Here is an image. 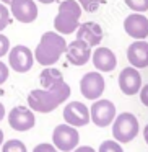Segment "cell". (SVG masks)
<instances>
[{
	"instance_id": "6da1fadb",
	"label": "cell",
	"mask_w": 148,
	"mask_h": 152,
	"mask_svg": "<svg viewBox=\"0 0 148 152\" xmlns=\"http://www.w3.org/2000/svg\"><path fill=\"white\" fill-rule=\"evenodd\" d=\"M72 95L70 85L64 80L62 83L52 87V88H34L28 93V106L34 113H47L54 111L57 106L65 103Z\"/></svg>"
},
{
	"instance_id": "7a4b0ae2",
	"label": "cell",
	"mask_w": 148,
	"mask_h": 152,
	"mask_svg": "<svg viewBox=\"0 0 148 152\" xmlns=\"http://www.w3.org/2000/svg\"><path fill=\"white\" fill-rule=\"evenodd\" d=\"M67 51V41L62 34L57 31H46L41 36L34 53V61L41 64L43 67H52L57 64V61L65 54Z\"/></svg>"
},
{
	"instance_id": "3957f363",
	"label": "cell",
	"mask_w": 148,
	"mask_h": 152,
	"mask_svg": "<svg viewBox=\"0 0 148 152\" xmlns=\"http://www.w3.org/2000/svg\"><path fill=\"white\" fill-rule=\"evenodd\" d=\"M83 8L77 0H64L59 4V12L54 18V28L59 34H73L80 26Z\"/></svg>"
},
{
	"instance_id": "277c9868",
	"label": "cell",
	"mask_w": 148,
	"mask_h": 152,
	"mask_svg": "<svg viewBox=\"0 0 148 152\" xmlns=\"http://www.w3.org/2000/svg\"><path fill=\"white\" fill-rule=\"evenodd\" d=\"M138 131H140L138 119L130 111L121 113L112 121V136H114V141L121 142V144H127V142L134 141L137 137Z\"/></svg>"
},
{
	"instance_id": "5b68a950",
	"label": "cell",
	"mask_w": 148,
	"mask_h": 152,
	"mask_svg": "<svg viewBox=\"0 0 148 152\" xmlns=\"http://www.w3.org/2000/svg\"><path fill=\"white\" fill-rule=\"evenodd\" d=\"M80 142V132L77 128L67 124H57L52 131V144L60 152H72L78 147Z\"/></svg>"
},
{
	"instance_id": "8992f818",
	"label": "cell",
	"mask_w": 148,
	"mask_h": 152,
	"mask_svg": "<svg viewBox=\"0 0 148 152\" xmlns=\"http://www.w3.org/2000/svg\"><path fill=\"white\" fill-rule=\"evenodd\" d=\"M117 116L116 111V105L108 98H98L93 102L91 108H90V118L91 123L98 128H108L112 124V121Z\"/></svg>"
},
{
	"instance_id": "52a82bcc",
	"label": "cell",
	"mask_w": 148,
	"mask_h": 152,
	"mask_svg": "<svg viewBox=\"0 0 148 152\" xmlns=\"http://www.w3.org/2000/svg\"><path fill=\"white\" fill-rule=\"evenodd\" d=\"M8 67L18 74H26L34 66V53L25 44H17L8 51Z\"/></svg>"
},
{
	"instance_id": "ba28073f",
	"label": "cell",
	"mask_w": 148,
	"mask_h": 152,
	"mask_svg": "<svg viewBox=\"0 0 148 152\" xmlns=\"http://www.w3.org/2000/svg\"><path fill=\"white\" fill-rule=\"evenodd\" d=\"M104 88H106L104 77L98 70L86 72L82 77V80H80V93L86 100H93L95 102V100L101 98V95L104 93Z\"/></svg>"
},
{
	"instance_id": "9c48e42d",
	"label": "cell",
	"mask_w": 148,
	"mask_h": 152,
	"mask_svg": "<svg viewBox=\"0 0 148 152\" xmlns=\"http://www.w3.org/2000/svg\"><path fill=\"white\" fill-rule=\"evenodd\" d=\"M8 124L13 131L18 132H26L30 129L34 128L36 124V116L34 111L28 106H13V108L8 111Z\"/></svg>"
},
{
	"instance_id": "30bf717a",
	"label": "cell",
	"mask_w": 148,
	"mask_h": 152,
	"mask_svg": "<svg viewBox=\"0 0 148 152\" xmlns=\"http://www.w3.org/2000/svg\"><path fill=\"white\" fill-rule=\"evenodd\" d=\"M64 121L73 128H83L86 126L91 118H90V108L82 102H69L64 108Z\"/></svg>"
},
{
	"instance_id": "8fae6325",
	"label": "cell",
	"mask_w": 148,
	"mask_h": 152,
	"mask_svg": "<svg viewBox=\"0 0 148 152\" xmlns=\"http://www.w3.org/2000/svg\"><path fill=\"white\" fill-rule=\"evenodd\" d=\"M8 7H10V13L13 15L15 20L23 25H30L36 21L38 13H39L34 0H12Z\"/></svg>"
},
{
	"instance_id": "7c38bea8",
	"label": "cell",
	"mask_w": 148,
	"mask_h": 152,
	"mask_svg": "<svg viewBox=\"0 0 148 152\" xmlns=\"http://www.w3.org/2000/svg\"><path fill=\"white\" fill-rule=\"evenodd\" d=\"M124 31L134 39L148 38V17L143 13H130L124 20Z\"/></svg>"
},
{
	"instance_id": "4fadbf2b",
	"label": "cell",
	"mask_w": 148,
	"mask_h": 152,
	"mask_svg": "<svg viewBox=\"0 0 148 152\" xmlns=\"http://www.w3.org/2000/svg\"><path fill=\"white\" fill-rule=\"evenodd\" d=\"M119 88L124 95L132 96L140 92L142 88V75L135 67H124L119 74Z\"/></svg>"
},
{
	"instance_id": "5bb4252c",
	"label": "cell",
	"mask_w": 148,
	"mask_h": 152,
	"mask_svg": "<svg viewBox=\"0 0 148 152\" xmlns=\"http://www.w3.org/2000/svg\"><path fill=\"white\" fill-rule=\"evenodd\" d=\"M91 54H93V48L88 46L85 41L75 39L70 44H67L65 56H67V61H69L72 66H77V67L85 66V64L91 59Z\"/></svg>"
},
{
	"instance_id": "9a60e30c",
	"label": "cell",
	"mask_w": 148,
	"mask_h": 152,
	"mask_svg": "<svg viewBox=\"0 0 148 152\" xmlns=\"http://www.w3.org/2000/svg\"><path fill=\"white\" fill-rule=\"evenodd\" d=\"M75 34H77V39L85 41L91 48H98L103 41V36H104L103 28L96 21H83V23H80Z\"/></svg>"
},
{
	"instance_id": "2e32d148",
	"label": "cell",
	"mask_w": 148,
	"mask_h": 152,
	"mask_svg": "<svg viewBox=\"0 0 148 152\" xmlns=\"http://www.w3.org/2000/svg\"><path fill=\"white\" fill-rule=\"evenodd\" d=\"M91 62L98 72H112L117 67V57L109 48L98 46L91 54Z\"/></svg>"
},
{
	"instance_id": "e0dca14e",
	"label": "cell",
	"mask_w": 148,
	"mask_h": 152,
	"mask_svg": "<svg viewBox=\"0 0 148 152\" xmlns=\"http://www.w3.org/2000/svg\"><path fill=\"white\" fill-rule=\"evenodd\" d=\"M127 61L135 69L148 67V41L137 39L127 48Z\"/></svg>"
},
{
	"instance_id": "ac0fdd59",
	"label": "cell",
	"mask_w": 148,
	"mask_h": 152,
	"mask_svg": "<svg viewBox=\"0 0 148 152\" xmlns=\"http://www.w3.org/2000/svg\"><path fill=\"white\" fill-rule=\"evenodd\" d=\"M64 82V75L59 69H54V67H46V69L41 70L39 74V83L43 88H52V87L59 85Z\"/></svg>"
},
{
	"instance_id": "d6986e66",
	"label": "cell",
	"mask_w": 148,
	"mask_h": 152,
	"mask_svg": "<svg viewBox=\"0 0 148 152\" xmlns=\"http://www.w3.org/2000/svg\"><path fill=\"white\" fill-rule=\"evenodd\" d=\"M2 152H28V149L20 139H8L2 144Z\"/></svg>"
},
{
	"instance_id": "ffe728a7",
	"label": "cell",
	"mask_w": 148,
	"mask_h": 152,
	"mask_svg": "<svg viewBox=\"0 0 148 152\" xmlns=\"http://www.w3.org/2000/svg\"><path fill=\"white\" fill-rule=\"evenodd\" d=\"M98 152H124V149H122L121 142L114 141V139H108V141H103L99 144Z\"/></svg>"
},
{
	"instance_id": "44dd1931",
	"label": "cell",
	"mask_w": 148,
	"mask_h": 152,
	"mask_svg": "<svg viewBox=\"0 0 148 152\" xmlns=\"http://www.w3.org/2000/svg\"><path fill=\"white\" fill-rule=\"evenodd\" d=\"M124 2L135 13H147L148 12V0H124Z\"/></svg>"
},
{
	"instance_id": "7402d4cb",
	"label": "cell",
	"mask_w": 148,
	"mask_h": 152,
	"mask_svg": "<svg viewBox=\"0 0 148 152\" xmlns=\"http://www.w3.org/2000/svg\"><path fill=\"white\" fill-rule=\"evenodd\" d=\"M10 15H12L10 8H8L5 4L0 2V33L8 26V23H10Z\"/></svg>"
},
{
	"instance_id": "603a6c76",
	"label": "cell",
	"mask_w": 148,
	"mask_h": 152,
	"mask_svg": "<svg viewBox=\"0 0 148 152\" xmlns=\"http://www.w3.org/2000/svg\"><path fill=\"white\" fill-rule=\"evenodd\" d=\"M80 5H82V8L85 12H88V13H93V12L98 10L99 4H101V0H77Z\"/></svg>"
},
{
	"instance_id": "cb8c5ba5",
	"label": "cell",
	"mask_w": 148,
	"mask_h": 152,
	"mask_svg": "<svg viewBox=\"0 0 148 152\" xmlns=\"http://www.w3.org/2000/svg\"><path fill=\"white\" fill-rule=\"evenodd\" d=\"M10 48H12L10 46V39H8L4 33H0V59L7 56L8 51H10Z\"/></svg>"
},
{
	"instance_id": "d4e9b609",
	"label": "cell",
	"mask_w": 148,
	"mask_h": 152,
	"mask_svg": "<svg viewBox=\"0 0 148 152\" xmlns=\"http://www.w3.org/2000/svg\"><path fill=\"white\" fill-rule=\"evenodd\" d=\"M56 151H57L56 145L51 144V142H41L33 149V152H56Z\"/></svg>"
},
{
	"instance_id": "484cf974",
	"label": "cell",
	"mask_w": 148,
	"mask_h": 152,
	"mask_svg": "<svg viewBox=\"0 0 148 152\" xmlns=\"http://www.w3.org/2000/svg\"><path fill=\"white\" fill-rule=\"evenodd\" d=\"M8 75H10V67H8L5 62L0 61V85H4V83L7 82Z\"/></svg>"
},
{
	"instance_id": "4316f807",
	"label": "cell",
	"mask_w": 148,
	"mask_h": 152,
	"mask_svg": "<svg viewBox=\"0 0 148 152\" xmlns=\"http://www.w3.org/2000/svg\"><path fill=\"white\" fill-rule=\"evenodd\" d=\"M138 93H140V102L148 108V83L147 85H142V88H140Z\"/></svg>"
},
{
	"instance_id": "83f0119b",
	"label": "cell",
	"mask_w": 148,
	"mask_h": 152,
	"mask_svg": "<svg viewBox=\"0 0 148 152\" xmlns=\"http://www.w3.org/2000/svg\"><path fill=\"white\" fill-rule=\"evenodd\" d=\"M72 152H96L91 145H78L77 149H73Z\"/></svg>"
},
{
	"instance_id": "f1b7e54d",
	"label": "cell",
	"mask_w": 148,
	"mask_h": 152,
	"mask_svg": "<svg viewBox=\"0 0 148 152\" xmlns=\"http://www.w3.org/2000/svg\"><path fill=\"white\" fill-rule=\"evenodd\" d=\"M4 118H5V106L0 102V121H4Z\"/></svg>"
},
{
	"instance_id": "f546056e",
	"label": "cell",
	"mask_w": 148,
	"mask_h": 152,
	"mask_svg": "<svg viewBox=\"0 0 148 152\" xmlns=\"http://www.w3.org/2000/svg\"><path fill=\"white\" fill-rule=\"evenodd\" d=\"M143 139H145V142L148 144V124L143 128Z\"/></svg>"
},
{
	"instance_id": "4dcf8cb0",
	"label": "cell",
	"mask_w": 148,
	"mask_h": 152,
	"mask_svg": "<svg viewBox=\"0 0 148 152\" xmlns=\"http://www.w3.org/2000/svg\"><path fill=\"white\" fill-rule=\"evenodd\" d=\"M38 2H41L43 5H51V4H54V2H57V0H38Z\"/></svg>"
},
{
	"instance_id": "1f68e13d",
	"label": "cell",
	"mask_w": 148,
	"mask_h": 152,
	"mask_svg": "<svg viewBox=\"0 0 148 152\" xmlns=\"http://www.w3.org/2000/svg\"><path fill=\"white\" fill-rule=\"evenodd\" d=\"M5 142V134H4V131L0 129V147H2V144Z\"/></svg>"
},
{
	"instance_id": "d6a6232c",
	"label": "cell",
	"mask_w": 148,
	"mask_h": 152,
	"mask_svg": "<svg viewBox=\"0 0 148 152\" xmlns=\"http://www.w3.org/2000/svg\"><path fill=\"white\" fill-rule=\"evenodd\" d=\"M0 2H2V4H5V5H8L12 2V0H0Z\"/></svg>"
},
{
	"instance_id": "836d02e7",
	"label": "cell",
	"mask_w": 148,
	"mask_h": 152,
	"mask_svg": "<svg viewBox=\"0 0 148 152\" xmlns=\"http://www.w3.org/2000/svg\"><path fill=\"white\" fill-rule=\"evenodd\" d=\"M56 152H60V151H56Z\"/></svg>"
}]
</instances>
